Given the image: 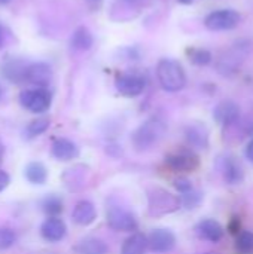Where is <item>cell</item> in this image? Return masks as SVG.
Instances as JSON below:
<instances>
[{"mask_svg": "<svg viewBox=\"0 0 253 254\" xmlns=\"http://www.w3.org/2000/svg\"><path fill=\"white\" fill-rule=\"evenodd\" d=\"M167 124L160 118H151L143 122L131 135L133 147L137 152H146L152 149L166 135Z\"/></svg>", "mask_w": 253, "mask_h": 254, "instance_id": "1", "label": "cell"}, {"mask_svg": "<svg viewBox=\"0 0 253 254\" xmlns=\"http://www.w3.org/2000/svg\"><path fill=\"white\" fill-rule=\"evenodd\" d=\"M157 77L161 88L167 92H177L186 85V74L180 63L170 58L160 60L157 65Z\"/></svg>", "mask_w": 253, "mask_h": 254, "instance_id": "2", "label": "cell"}, {"mask_svg": "<svg viewBox=\"0 0 253 254\" xmlns=\"http://www.w3.org/2000/svg\"><path fill=\"white\" fill-rule=\"evenodd\" d=\"M182 207L180 198L163 188H151L148 190V214L151 217H163L177 211Z\"/></svg>", "mask_w": 253, "mask_h": 254, "instance_id": "3", "label": "cell"}, {"mask_svg": "<svg viewBox=\"0 0 253 254\" xmlns=\"http://www.w3.org/2000/svg\"><path fill=\"white\" fill-rule=\"evenodd\" d=\"M51 92L46 88L25 89L19 94V103L31 113H45L51 107Z\"/></svg>", "mask_w": 253, "mask_h": 254, "instance_id": "4", "label": "cell"}, {"mask_svg": "<svg viewBox=\"0 0 253 254\" xmlns=\"http://www.w3.org/2000/svg\"><path fill=\"white\" fill-rule=\"evenodd\" d=\"M240 22V13L233 9H219L210 12L206 19L204 25L212 31H225L233 30Z\"/></svg>", "mask_w": 253, "mask_h": 254, "instance_id": "5", "label": "cell"}, {"mask_svg": "<svg viewBox=\"0 0 253 254\" xmlns=\"http://www.w3.org/2000/svg\"><path fill=\"white\" fill-rule=\"evenodd\" d=\"M106 220L107 225L118 232H133L137 229L136 216L122 207H110L106 213Z\"/></svg>", "mask_w": 253, "mask_h": 254, "instance_id": "6", "label": "cell"}, {"mask_svg": "<svg viewBox=\"0 0 253 254\" xmlns=\"http://www.w3.org/2000/svg\"><path fill=\"white\" fill-rule=\"evenodd\" d=\"M52 80V68L46 63H31L25 65L24 82L34 85L36 88H46Z\"/></svg>", "mask_w": 253, "mask_h": 254, "instance_id": "7", "label": "cell"}, {"mask_svg": "<svg viewBox=\"0 0 253 254\" xmlns=\"http://www.w3.org/2000/svg\"><path fill=\"white\" fill-rule=\"evenodd\" d=\"M115 86L121 95L133 98V97H139L145 91L146 82L140 74L127 73V74H121L116 77Z\"/></svg>", "mask_w": 253, "mask_h": 254, "instance_id": "8", "label": "cell"}, {"mask_svg": "<svg viewBox=\"0 0 253 254\" xmlns=\"http://www.w3.org/2000/svg\"><path fill=\"white\" fill-rule=\"evenodd\" d=\"M166 162L173 171H177V173H191L197 170L200 165L198 158L189 150H180V152L171 153L166 158Z\"/></svg>", "mask_w": 253, "mask_h": 254, "instance_id": "9", "label": "cell"}, {"mask_svg": "<svg viewBox=\"0 0 253 254\" xmlns=\"http://www.w3.org/2000/svg\"><path fill=\"white\" fill-rule=\"evenodd\" d=\"M176 246V237L169 229H154L148 238V247L154 253H169Z\"/></svg>", "mask_w": 253, "mask_h": 254, "instance_id": "10", "label": "cell"}, {"mask_svg": "<svg viewBox=\"0 0 253 254\" xmlns=\"http://www.w3.org/2000/svg\"><path fill=\"white\" fill-rule=\"evenodd\" d=\"M40 234H42L45 241L58 243L66 237L67 226L60 217H48L40 226Z\"/></svg>", "mask_w": 253, "mask_h": 254, "instance_id": "11", "label": "cell"}, {"mask_svg": "<svg viewBox=\"0 0 253 254\" xmlns=\"http://www.w3.org/2000/svg\"><path fill=\"white\" fill-rule=\"evenodd\" d=\"M240 118V107L234 101H222L215 109V121L221 125H233Z\"/></svg>", "mask_w": 253, "mask_h": 254, "instance_id": "12", "label": "cell"}, {"mask_svg": "<svg viewBox=\"0 0 253 254\" xmlns=\"http://www.w3.org/2000/svg\"><path fill=\"white\" fill-rule=\"evenodd\" d=\"M195 232L201 240L210 243H219L224 237V229L219 222L213 219H204L195 226Z\"/></svg>", "mask_w": 253, "mask_h": 254, "instance_id": "13", "label": "cell"}, {"mask_svg": "<svg viewBox=\"0 0 253 254\" xmlns=\"http://www.w3.org/2000/svg\"><path fill=\"white\" fill-rule=\"evenodd\" d=\"M51 153L55 159L58 161H72L75 158H78L79 155V149L78 146L69 140V138H57L52 143L51 147Z\"/></svg>", "mask_w": 253, "mask_h": 254, "instance_id": "14", "label": "cell"}, {"mask_svg": "<svg viewBox=\"0 0 253 254\" xmlns=\"http://www.w3.org/2000/svg\"><path fill=\"white\" fill-rule=\"evenodd\" d=\"M72 219L76 225L81 226H88L91 223H94V220L97 219V210L94 207L92 202L89 201H79L72 213Z\"/></svg>", "mask_w": 253, "mask_h": 254, "instance_id": "15", "label": "cell"}, {"mask_svg": "<svg viewBox=\"0 0 253 254\" xmlns=\"http://www.w3.org/2000/svg\"><path fill=\"white\" fill-rule=\"evenodd\" d=\"M188 143L197 149H206L209 146V131L203 124H192L185 129Z\"/></svg>", "mask_w": 253, "mask_h": 254, "instance_id": "16", "label": "cell"}, {"mask_svg": "<svg viewBox=\"0 0 253 254\" xmlns=\"http://www.w3.org/2000/svg\"><path fill=\"white\" fill-rule=\"evenodd\" d=\"M92 45H94V37L89 28H86L85 25H81L73 31L72 39H70V46L75 51L85 52V51H89Z\"/></svg>", "mask_w": 253, "mask_h": 254, "instance_id": "17", "label": "cell"}, {"mask_svg": "<svg viewBox=\"0 0 253 254\" xmlns=\"http://www.w3.org/2000/svg\"><path fill=\"white\" fill-rule=\"evenodd\" d=\"M221 173L230 185H236L243 179V171L240 164L236 161V158L231 156H225L221 159Z\"/></svg>", "mask_w": 253, "mask_h": 254, "instance_id": "18", "label": "cell"}, {"mask_svg": "<svg viewBox=\"0 0 253 254\" xmlns=\"http://www.w3.org/2000/svg\"><path fill=\"white\" fill-rule=\"evenodd\" d=\"M146 250H148V238L143 234H133L124 241L121 254H145Z\"/></svg>", "mask_w": 253, "mask_h": 254, "instance_id": "19", "label": "cell"}, {"mask_svg": "<svg viewBox=\"0 0 253 254\" xmlns=\"http://www.w3.org/2000/svg\"><path fill=\"white\" fill-rule=\"evenodd\" d=\"M1 73L3 76L10 80V82H24V71H25V64L19 60H12V61H7L1 65Z\"/></svg>", "mask_w": 253, "mask_h": 254, "instance_id": "20", "label": "cell"}, {"mask_svg": "<svg viewBox=\"0 0 253 254\" xmlns=\"http://www.w3.org/2000/svg\"><path fill=\"white\" fill-rule=\"evenodd\" d=\"M24 176L31 185H43L48 179V170L42 162H30L24 170Z\"/></svg>", "mask_w": 253, "mask_h": 254, "instance_id": "21", "label": "cell"}, {"mask_svg": "<svg viewBox=\"0 0 253 254\" xmlns=\"http://www.w3.org/2000/svg\"><path fill=\"white\" fill-rule=\"evenodd\" d=\"M78 254H106L107 246L98 238H85L76 246Z\"/></svg>", "mask_w": 253, "mask_h": 254, "instance_id": "22", "label": "cell"}, {"mask_svg": "<svg viewBox=\"0 0 253 254\" xmlns=\"http://www.w3.org/2000/svg\"><path fill=\"white\" fill-rule=\"evenodd\" d=\"M49 118H37L34 121H31L27 127H25V137L27 138H34V137H39L40 134H43L48 128H49Z\"/></svg>", "mask_w": 253, "mask_h": 254, "instance_id": "23", "label": "cell"}, {"mask_svg": "<svg viewBox=\"0 0 253 254\" xmlns=\"http://www.w3.org/2000/svg\"><path fill=\"white\" fill-rule=\"evenodd\" d=\"M42 210L49 217H57L63 211V199L57 195H48L42 201Z\"/></svg>", "mask_w": 253, "mask_h": 254, "instance_id": "24", "label": "cell"}, {"mask_svg": "<svg viewBox=\"0 0 253 254\" xmlns=\"http://www.w3.org/2000/svg\"><path fill=\"white\" fill-rule=\"evenodd\" d=\"M237 250L242 254H253V232L243 231L237 237Z\"/></svg>", "mask_w": 253, "mask_h": 254, "instance_id": "25", "label": "cell"}, {"mask_svg": "<svg viewBox=\"0 0 253 254\" xmlns=\"http://www.w3.org/2000/svg\"><path fill=\"white\" fill-rule=\"evenodd\" d=\"M189 60L197 65H206L212 61V54L206 49H194L189 52Z\"/></svg>", "mask_w": 253, "mask_h": 254, "instance_id": "26", "label": "cell"}, {"mask_svg": "<svg viewBox=\"0 0 253 254\" xmlns=\"http://www.w3.org/2000/svg\"><path fill=\"white\" fill-rule=\"evenodd\" d=\"M16 241V235L9 228H0V250L10 249Z\"/></svg>", "mask_w": 253, "mask_h": 254, "instance_id": "27", "label": "cell"}, {"mask_svg": "<svg viewBox=\"0 0 253 254\" xmlns=\"http://www.w3.org/2000/svg\"><path fill=\"white\" fill-rule=\"evenodd\" d=\"M201 201V195L198 192H195L194 189L186 192V193H182V198H180V202L186 207V208H194L195 205H198Z\"/></svg>", "mask_w": 253, "mask_h": 254, "instance_id": "28", "label": "cell"}, {"mask_svg": "<svg viewBox=\"0 0 253 254\" xmlns=\"http://www.w3.org/2000/svg\"><path fill=\"white\" fill-rule=\"evenodd\" d=\"M174 186H176V189L180 192V193H186V192H189V190H192L194 188H192V183L188 180V179H177V180H174Z\"/></svg>", "mask_w": 253, "mask_h": 254, "instance_id": "29", "label": "cell"}, {"mask_svg": "<svg viewBox=\"0 0 253 254\" xmlns=\"http://www.w3.org/2000/svg\"><path fill=\"white\" fill-rule=\"evenodd\" d=\"M9 185V176L3 170H0V192H3Z\"/></svg>", "mask_w": 253, "mask_h": 254, "instance_id": "30", "label": "cell"}, {"mask_svg": "<svg viewBox=\"0 0 253 254\" xmlns=\"http://www.w3.org/2000/svg\"><path fill=\"white\" fill-rule=\"evenodd\" d=\"M6 40H7V34H6V30L4 27L0 24V49L6 45Z\"/></svg>", "mask_w": 253, "mask_h": 254, "instance_id": "31", "label": "cell"}, {"mask_svg": "<svg viewBox=\"0 0 253 254\" xmlns=\"http://www.w3.org/2000/svg\"><path fill=\"white\" fill-rule=\"evenodd\" d=\"M246 158H248L251 162H253V140L248 144V147H246Z\"/></svg>", "mask_w": 253, "mask_h": 254, "instance_id": "32", "label": "cell"}, {"mask_svg": "<svg viewBox=\"0 0 253 254\" xmlns=\"http://www.w3.org/2000/svg\"><path fill=\"white\" fill-rule=\"evenodd\" d=\"M86 1V4L91 7V9H97V7H100V4L103 3V0H85Z\"/></svg>", "mask_w": 253, "mask_h": 254, "instance_id": "33", "label": "cell"}, {"mask_svg": "<svg viewBox=\"0 0 253 254\" xmlns=\"http://www.w3.org/2000/svg\"><path fill=\"white\" fill-rule=\"evenodd\" d=\"M3 156H4V144H3V141L0 138V162L3 161Z\"/></svg>", "mask_w": 253, "mask_h": 254, "instance_id": "34", "label": "cell"}, {"mask_svg": "<svg viewBox=\"0 0 253 254\" xmlns=\"http://www.w3.org/2000/svg\"><path fill=\"white\" fill-rule=\"evenodd\" d=\"M122 1H127V3H130V4H137V3H140V1H143V0H122Z\"/></svg>", "mask_w": 253, "mask_h": 254, "instance_id": "35", "label": "cell"}, {"mask_svg": "<svg viewBox=\"0 0 253 254\" xmlns=\"http://www.w3.org/2000/svg\"><path fill=\"white\" fill-rule=\"evenodd\" d=\"M10 0H0V4H7Z\"/></svg>", "mask_w": 253, "mask_h": 254, "instance_id": "36", "label": "cell"}, {"mask_svg": "<svg viewBox=\"0 0 253 254\" xmlns=\"http://www.w3.org/2000/svg\"><path fill=\"white\" fill-rule=\"evenodd\" d=\"M1 97H3V89H1V86H0V100H1Z\"/></svg>", "mask_w": 253, "mask_h": 254, "instance_id": "37", "label": "cell"}, {"mask_svg": "<svg viewBox=\"0 0 253 254\" xmlns=\"http://www.w3.org/2000/svg\"><path fill=\"white\" fill-rule=\"evenodd\" d=\"M203 254H219L218 252H209V253H203Z\"/></svg>", "mask_w": 253, "mask_h": 254, "instance_id": "38", "label": "cell"}, {"mask_svg": "<svg viewBox=\"0 0 253 254\" xmlns=\"http://www.w3.org/2000/svg\"><path fill=\"white\" fill-rule=\"evenodd\" d=\"M182 3H189V1H192V0H180Z\"/></svg>", "mask_w": 253, "mask_h": 254, "instance_id": "39", "label": "cell"}]
</instances>
